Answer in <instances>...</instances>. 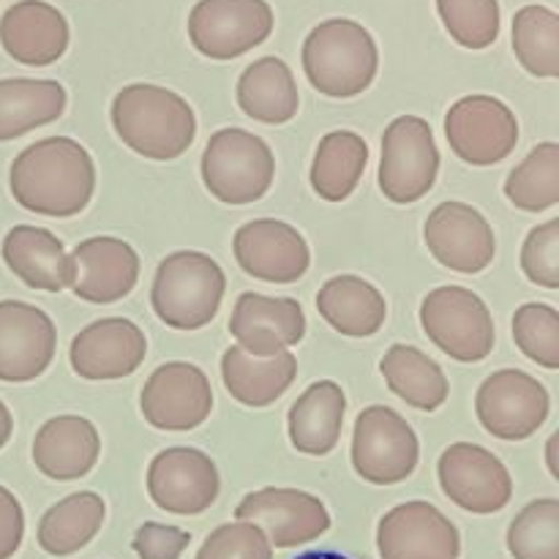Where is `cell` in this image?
I'll list each match as a JSON object with an SVG mask.
<instances>
[{
	"mask_svg": "<svg viewBox=\"0 0 559 559\" xmlns=\"http://www.w3.org/2000/svg\"><path fill=\"white\" fill-rule=\"evenodd\" d=\"M9 186L25 211L69 218L91 205L96 191V164L71 136H47L27 145L14 158Z\"/></svg>",
	"mask_w": 559,
	"mask_h": 559,
	"instance_id": "cell-1",
	"label": "cell"
},
{
	"mask_svg": "<svg viewBox=\"0 0 559 559\" xmlns=\"http://www.w3.org/2000/svg\"><path fill=\"white\" fill-rule=\"evenodd\" d=\"M115 134L140 156L153 162H173L183 156L197 136L191 104L167 87L126 85L112 102Z\"/></svg>",
	"mask_w": 559,
	"mask_h": 559,
	"instance_id": "cell-2",
	"label": "cell"
},
{
	"mask_svg": "<svg viewBox=\"0 0 559 559\" xmlns=\"http://www.w3.org/2000/svg\"><path fill=\"white\" fill-rule=\"evenodd\" d=\"M380 49L355 20H325L306 36L304 71L314 91L331 98L360 96L374 82Z\"/></svg>",
	"mask_w": 559,
	"mask_h": 559,
	"instance_id": "cell-3",
	"label": "cell"
},
{
	"mask_svg": "<svg viewBox=\"0 0 559 559\" xmlns=\"http://www.w3.org/2000/svg\"><path fill=\"white\" fill-rule=\"evenodd\" d=\"M227 289L222 265L202 251H175L162 260L151 287L158 320L175 331H200L218 314Z\"/></svg>",
	"mask_w": 559,
	"mask_h": 559,
	"instance_id": "cell-4",
	"label": "cell"
},
{
	"mask_svg": "<svg viewBox=\"0 0 559 559\" xmlns=\"http://www.w3.org/2000/svg\"><path fill=\"white\" fill-rule=\"evenodd\" d=\"M202 183L227 205H251L271 191L276 158L262 136L243 129H222L202 153Z\"/></svg>",
	"mask_w": 559,
	"mask_h": 559,
	"instance_id": "cell-5",
	"label": "cell"
},
{
	"mask_svg": "<svg viewBox=\"0 0 559 559\" xmlns=\"http://www.w3.org/2000/svg\"><path fill=\"white\" fill-rule=\"evenodd\" d=\"M420 325L437 349L459 364H480L495 349L489 306L467 287H437L420 304Z\"/></svg>",
	"mask_w": 559,
	"mask_h": 559,
	"instance_id": "cell-6",
	"label": "cell"
},
{
	"mask_svg": "<svg viewBox=\"0 0 559 559\" xmlns=\"http://www.w3.org/2000/svg\"><path fill=\"white\" fill-rule=\"evenodd\" d=\"M440 173L435 131L418 115H399L382 134L380 189L396 205L424 200Z\"/></svg>",
	"mask_w": 559,
	"mask_h": 559,
	"instance_id": "cell-7",
	"label": "cell"
},
{
	"mask_svg": "<svg viewBox=\"0 0 559 559\" xmlns=\"http://www.w3.org/2000/svg\"><path fill=\"white\" fill-rule=\"evenodd\" d=\"M420 459L413 426L391 407H366L355 420L353 467L374 486H393L415 473Z\"/></svg>",
	"mask_w": 559,
	"mask_h": 559,
	"instance_id": "cell-8",
	"label": "cell"
},
{
	"mask_svg": "<svg viewBox=\"0 0 559 559\" xmlns=\"http://www.w3.org/2000/svg\"><path fill=\"white\" fill-rule=\"evenodd\" d=\"M273 9L267 0H200L189 14V38L211 60H235L267 41Z\"/></svg>",
	"mask_w": 559,
	"mask_h": 559,
	"instance_id": "cell-9",
	"label": "cell"
},
{
	"mask_svg": "<svg viewBox=\"0 0 559 559\" xmlns=\"http://www.w3.org/2000/svg\"><path fill=\"white\" fill-rule=\"evenodd\" d=\"M445 136L462 162L473 167H491L516 151L519 120L500 98L473 93L448 109Z\"/></svg>",
	"mask_w": 559,
	"mask_h": 559,
	"instance_id": "cell-10",
	"label": "cell"
},
{
	"mask_svg": "<svg viewBox=\"0 0 559 559\" xmlns=\"http://www.w3.org/2000/svg\"><path fill=\"white\" fill-rule=\"evenodd\" d=\"M475 413L491 437L519 442L533 437L551 413L549 391L519 369H502L486 377L475 396Z\"/></svg>",
	"mask_w": 559,
	"mask_h": 559,
	"instance_id": "cell-11",
	"label": "cell"
},
{
	"mask_svg": "<svg viewBox=\"0 0 559 559\" xmlns=\"http://www.w3.org/2000/svg\"><path fill=\"white\" fill-rule=\"evenodd\" d=\"M142 418L158 431H191L213 413V391L194 364H164L147 377L140 393Z\"/></svg>",
	"mask_w": 559,
	"mask_h": 559,
	"instance_id": "cell-12",
	"label": "cell"
},
{
	"mask_svg": "<svg viewBox=\"0 0 559 559\" xmlns=\"http://www.w3.org/2000/svg\"><path fill=\"white\" fill-rule=\"evenodd\" d=\"M437 475L448 500L478 516L502 511L513 497V480L506 464L473 442H453L445 448Z\"/></svg>",
	"mask_w": 559,
	"mask_h": 559,
	"instance_id": "cell-13",
	"label": "cell"
},
{
	"mask_svg": "<svg viewBox=\"0 0 559 559\" xmlns=\"http://www.w3.org/2000/svg\"><path fill=\"white\" fill-rule=\"evenodd\" d=\"M218 491L216 464L197 448H167L147 467V495L175 516H200L218 500Z\"/></svg>",
	"mask_w": 559,
	"mask_h": 559,
	"instance_id": "cell-14",
	"label": "cell"
},
{
	"mask_svg": "<svg viewBox=\"0 0 559 559\" xmlns=\"http://www.w3.org/2000/svg\"><path fill=\"white\" fill-rule=\"evenodd\" d=\"M235 519L251 522L276 549H295L331 530V513L320 497L298 489L251 491L235 508Z\"/></svg>",
	"mask_w": 559,
	"mask_h": 559,
	"instance_id": "cell-15",
	"label": "cell"
},
{
	"mask_svg": "<svg viewBox=\"0 0 559 559\" xmlns=\"http://www.w3.org/2000/svg\"><path fill=\"white\" fill-rule=\"evenodd\" d=\"M424 238L440 265L467 276L486 271L497 254L495 229L484 213L467 202L437 205L426 218Z\"/></svg>",
	"mask_w": 559,
	"mask_h": 559,
	"instance_id": "cell-16",
	"label": "cell"
},
{
	"mask_svg": "<svg viewBox=\"0 0 559 559\" xmlns=\"http://www.w3.org/2000/svg\"><path fill=\"white\" fill-rule=\"evenodd\" d=\"M382 559H459V530L431 502H404L388 511L377 527Z\"/></svg>",
	"mask_w": 559,
	"mask_h": 559,
	"instance_id": "cell-17",
	"label": "cell"
},
{
	"mask_svg": "<svg viewBox=\"0 0 559 559\" xmlns=\"http://www.w3.org/2000/svg\"><path fill=\"white\" fill-rule=\"evenodd\" d=\"M233 251L249 276L271 284H293L306 276L311 251L304 235L278 218H254L235 233Z\"/></svg>",
	"mask_w": 559,
	"mask_h": 559,
	"instance_id": "cell-18",
	"label": "cell"
},
{
	"mask_svg": "<svg viewBox=\"0 0 559 559\" xmlns=\"http://www.w3.org/2000/svg\"><path fill=\"white\" fill-rule=\"evenodd\" d=\"M58 331L47 311L0 300V382H31L52 366Z\"/></svg>",
	"mask_w": 559,
	"mask_h": 559,
	"instance_id": "cell-19",
	"label": "cell"
},
{
	"mask_svg": "<svg viewBox=\"0 0 559 559\" xmlns=\"http://www.w3.org/2000/svg\"><path fill=\"white\" fill-rule=\"evenodd\" d=\"M147 355V338L126 317H107L91 322L74 336L69 360L82 380H123L131 377Z\"/></svg>",
	"mask_w": 559,
	"mask_h": 559,
	"instance_id": "cell-20",
	"label": "cell"
},
{
	"mask_svg": "<svg viewBox=\"0 0 559 559\" xmlns=\"http://www.w3.org/2000/svg\"><path fill=\"white\" fill-rule=\"evenodd\" d=\"M229 333L238 347H243L249 355L271 358L282 349L300 344V338L306 336L304 306L293 298L243 293L235 300Z\"/></svg>",
	"mask_w": 559,
	"mask_h": 559,
	"instance_id": "cell-21",
	"label": "cell"
},
{
	"mask_svg": "<svg viewBox=\"0 0 559 559\" xmlns=\"http://www.w3.org/2000/svg\"><path fill=\"white\" fill-rule=\"evenodd\" d=\"M71 289L87 304H115L131 295L140 282V257L126 240L98 235L76 243Z\"/></svg>",
	"mask_w": 559,
	"mask_h": 559,
	"instance_id": "cell-22",
	"label": "cell"
},
{
	"mask_svg": "<svg viewBox=\"0 0 559 559\" xmlns=\"http://www.w3.org/2000/svg\"><path fill=\"white\" fill-rule=\"evenodd\" d=\"M69 22L44 0H20L0 16L5 55L25 66H49L69 49Z\"/></svg>",
	"mask_w": 559,
	"mask_h": 559,
	"instance_id": "cell-23",
	"label": "cell"
},
{
	"mask_svg": "<svg viewBox=\"0 0 559 559\" xmlns=\"http://www.w3.org/2000/svg\"><path fill=\"white\" fill-rule=\"evenodd\" d=\"M3 262L25 287L63 293L74 282V260L49 229L16 224L3 238Z\"/></svg>",
	"mask_w": 559,
	"mask_h": 559,
	"instance_id": "cell-24",
	"label": "cell"
},
{
	"mask_svg": "<svg viewBox=\"0 0 559 559\" xmlns=\"http://www.w3.org/2000/svg\"><path fill=\"white\" fill-rule=\"evenodd\" d=\"M102 437L96 426L80 415L49 418L33 440V462L52 480H80L96 467Z\"/></svg>",
	"mask_w": 559,
	"mask_h": 559,
	"instance_id": "cell-25",
	"label": "cell"
},
{
	"mask_svg": "<svg viewBox=\"0 0 559 559\" xmlns=\"http://www.w3.org/2000/svg\"><path fill=\"white\" fill-rule=\"evenodd\" d=\"M298 374V360L289 349L257 358L243 347H229L222 355V380L229 396L251 409H262L276 404Z\"/></svg>",
	"mask_w": 559,
	"mask_h": 559,
	"instance_id": "cell-26",
	"label": "cell"
},
{
	"mask_svg": "<svg viewBox=\"0 0 559 559\" xmlns=\"http://www.w3.org/2000/svg\"><path fill=\"white\" fill-rule=\"evenodd\" d=\"M347 396L331 380H320L306 388L298 402L289 407V442L306 456H328L342 437Z\"/></svg>",
	"mask_w": 559,
	"mask_h": 559,
	"instance_id": "cell-27",
	"label": "cell"
},
{
	"mask_svg": "<svg viewBox=\"0 0 559 559\" xmlns=\"http://www.w3.org/2000/svg\"><path fill=\"white\" fill-rule=\"evenodd\" d=\"M317 311L342 336L369 338L385 325L388 304L366 278L333 276L317 293Z\"/></svg>",
	"mask_w": 559,
	"mask_h": 559,
	"instance_id": "cell-28",
	"label": "cell"
},
{
	"mask_svg": "<svg viewBox=\"0 0 559 559\" xmlns=\"http://www.w3.org/2000/svg\"><path fill=\"white\" fill-rule=\"evenodd\" d=\"M238 104L249 118L267 126H282L298 115L300 96L295 76L282 58L254 60L238 80Z\"/></svg>",
	"mask_w": 559,
	"mask_h": 559,
	"instance_id": "cell-29",
	"label": "cell"
},
{
	"mask_svg": "<svg viewBox=\"0 0 559 559\" xmlns=\"http://www.w3.org/2000/svg\"><path fill=\"white\" fill-rule=\"evenodd\" d=\"M66 102V87L55 80H0V142L58 120Z\"/></svg>",
	"mask_w": 559,
	"mask_h": 559,
	"instance_id": "cell-30",
	"label": "cell"
},
{
	"mask_svg": "<svg viewBox=\"0 0 559 559\" xmlns=\"http://www.w3.org/2000/svg\"><path fill=\"white\" fill-rule=\"evenodd\" d=\"M380 371L388 388L420 413H435L448 402L451 388H448L445 371L418 347L393 344L382 358Z\"/></svg>",
	"mask_w": 559,
	"mask_h": 559,
	"instance_id": "cell-31",
	"label": "cell"
},
{
	"mask_svg": "<svg viewBox=\"0 0 559 559\" xmlns=\"http://www.w3.org/2000/svg\"><path fill=\"white\" fill-rule=\"evenodd\" d=\"M369 164V145L355 131H331L320 140L311 164V189L328 202H344Z\"/></svg>",
	"mask_w": 559,
	"mask_h": 559,
	"instance_id": "cell-32",
	"label": "cell"
},
{
	"mask_svg": "<svg viewBox=\"0 0 559 559\" xmlns=\"http://www.w3.org/2000/svg\"><path fill=\"white\" fill-rule=\"evenodd\" d=\"M107 506L93 491H80L49 508L38 522V546L52 557L76 555L102 530Z\"/></svg>",
	"mask_w": 559,
	"mask_h": 559,
	"instance_id": "cell-33",
	"label": "cell"
},
{
	"mask_svg": "<svg viewBox=\"0 0 559 559\" xmlns=\"http://www.w3.org/2000/svg\"><path fill=\"white\" fill-rule=\"evenodd\" d=\"M513 52L533 76H559V16L546 5H524L513 16Z\"/></svg>",
	"mask_w": 559,
	"mask_h": 559,
	"instance_id": "cell-34",
	"label": "cell"
},
{
	"mask_svg": "<svg viewBox=\"0 0 559 559\" xmlns=\"http://www.w3.org/2000/svg\"><path fill=\"white\" fill-rule=\"evenodd\" d=\"M506 197L524 213H544L559 202V145L540 142L508 175Z\"/></svg>",
	"mask_w": 559,
	"mask_h": 559,
	"instance_id": "cell-35",
	"label": "cell"
},
{
	"mask_svg": "<svg viewBox=\"0 0 559 559\" xmlns=\"http://www.w3.org/2000/svg\"><path fill=\"white\" fill-rule=\"evenodd\" d=\"M513 559H559V500H535L508 530Z\"/></svg>",
	"mask_w": 559,
	"mask_h": 559,
	"instance_id": "cell-36",
	"label": "cell"
},
{
	"mask_svg": "<svg viewBox=\"0 0 559 559\" xmlns=\"http://www.w3.org/2000/svg\"><path fill=\"white\" fill-rule=\"evenodd\" d=\"M437 11L453 41L464 49H486L500 36L497 0H437Z\"/></svg>",
	"mask_w": 559,
	"mask_h": 559,
	"instance_id": "cell-37",
	"label": "cell"
},
{
	"mask_svg": "<svg viewBox=\"0 0 559 559\" xmlns=\"http://www.w3.org/2000/svg\"><path fill=\"white\" fill-rule=\"evenodd\" d=\"M516 347L533 364L544 369H559V311L549 304H524L513 314Z\"/></svg>",
	"mask_w": 559,
	"mask_h": 559,
	"instance_id": "cell-38",
	"label": "cell"
},
{
	"mask_svg": "<svg viewBox=\"0 0 559 559\" xmlns=\"http://www.w3.org/2000/svg\"><path fill=\"white\" fill-rule=\"evenodd\" d=\"M197 559H273L271 540L257 524L235 522L222 524L205 538Z\"/></svg>",
	"mask_w": 559,
	"mask_h": 559,
	"instance_id": "cell-39",
	"label": "cell"
},
{
	"mask_svg": "<svg viewBox=\"0 0 559 559\" xmlns=\"http://www.w3.org/2000/svg\"><path fill=\"white\" fill-rule=\"evenodd\" d=\"M522 271L533 284L559 289V222L540 224L522 246Z\"/></svg>",
	"mask_w": 559,
	"mask_h": 559,
	"instance_id": "cell-40",
	"label": "cell"
},
{
	"mask_svg": "<svg viewBox=\"0 0 559 559\" xmlns=\"http://www.w3.org/2000/svg\"><path fill=\"white\" fill-rule=\"evenodd\" d=\"M191 544V535L186 530L167 527V524L145 522L136 530L134 546L136 557L140 559H180L186 551V546Z\"/></svg>",
	"mask_w": 559,
	"mask_h": 559,
	"instance_id": "cell-41",
	"label": "cell"
},
{
	"mask_svg": "<svg viewBox=\"0 0 559 559\" xmlns=\"http://www.w3.org/2000/svg\"><path fill=\"white\" fill-rule=\"evenodd\" d=\"M25 513L20 500L5 486H0V559H11L22 546Z\"/></svg>",
	"mask_w": 559,
	"mask_h": 559,
	"instance_id": "cell-42",
	"label": "cell"
},
{
	"mask_svg": "<svg viewBox=\"0 0 559 559\" xmlns=\"http://www.w3.org/2000/svg\"><path fill=\"white\" fill-rule=\"evenodd\" d=\"M11 431H14V418H11L9 407L0 402V451H3L5 442L11 440Z\"/></svg>",
	"mask_w": 559,
	"mask_h": 559,
	"instance_id": "cell-43",
	"label": "cell"
},
{
	"mask_svg": "<svg viewBox=\"0 0 559 559\" xmlns=\"http://www.w3.org/2000/svg\"><path fill=\"white\" fill-rule=\"evenodd\" d=\"M295 559H369V557H358V555H347V551L325 549V551H306V555H300Z\"/></svg>",
	"mask_w": 559,
	"mask_h": 559,
	"instance_id": "cell-44",
	"label": "cell"
},
{
	"mask_svg": "<svg viewBox=\"0 0 559 559\" xmlns=\"http://www.w3.org/2000/svg\"><path fill=\"white\" fill-rule=\"evenodd\" d=\"M557 445H559V437L555 435L546 445V459H549V469H551V478L559 480V467H557Z\"/></svg>",
	"mask_w": 559,
	"mask_h": 559,
	"instance_id": "cell-45",
	"label": "cell"
}]
</instances>
